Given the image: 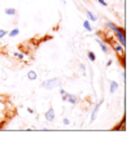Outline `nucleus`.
I'll list each match as a JSON object with an SVG mask.
<instances>
[{"label":"nucleus","instance_id":"obj_23","mask_svg":"<svg viewBox=\"0 0 135 152\" xmlns=\"http://www.w3.org/2000/svg\"><path fill=\"white\" fill-rule=\"evenodd\" d=\"M121 77H122L123 81H126V73H125V72H122V73H121Z\"/></svg>","mask_w":135,"mask_h":152},{"label":"nucleus","instance_id":"obj_3","mask_svg":"<svg viewBox=\"0 0 135 152\" xmlns=\"http://www.w3.org/2000/svg\"><path fill=\"white\" fill-rule=\"evenodd\" d=\"M61 98H62V102H66V103H69V104H72V105H75V104H78L79 103L78 96L75 94H70V92H68V91H66V94L62 95Z\"/></svg>","mask_w":135,"mask_h":152},{"label":"nucleus","instance_id":"obj_14","mask_svg":"<svg viewBox=\"0 0 135 152\" xmlns=\"http://www.w3.org/2000/svg\"><path fill=\"white\" fill-rule=\"evenodd\" d=\"M13 56H15L17 60H23L26 55H25V53H22V52H18V51H16V52H13Z\"/></svg>","mask_w":135,"mask_h":152},{"label":"nucleus","instance_id":"obj_21","mask_svg":"<svg viewBox=\"0 0 135 152\" xmlns=\"http://www.w3.org/2000/svg\"><path fill=\"white\" fill-rule=\"evenodd\" d=\"M27 112H29L30 115H34V113H35V110H34L33 108H30V107H29V108H27Z\"/></svg>","mask_w":135,"mask_h":152},{"label":"nucleus","instance_id":"obj_24","mask_svg":"<svg viewBox=\"0 0 135 152\" xmlns=\"http://www.w3.org/2000/svg\"><path fill=\"white\" fill-rule=\"evenodd\" d=\"M60 1L62 3V4H66V0H60Z\"/></svg>","mask_w":135,"mask_h":152},{"label":"nucleus","instance_id":"obj_20","mask_svg":"<svg viewBox=\"0 0 135 152\" xmlns=\"http://www.w3.org/2000/svg\"><path fill=\"white\" fill-rule=\"evenodd\" d=\"M112 64H113V60H112V58H109V60L108 61H107V68H109V66H112Z\"/></svg>","mask_w":135,"mask_h":152},{"label":"nucleus","instance_id":"obj_11","mask_svg":"<svg viewBox=\"0 0 135 152\" xmlns=\"http://www.w3.org/2000/svg\"><path fill=\"white\" fill-rule=\"evenodd\" d=\"M118 88H120V85L117 83L116 81H110L109 82V92H112L113 94V92H116Z\"/></svg>","mask_w":135,"mask_h":152},{"label":"nucleus","instance_id":"obj_18","mask_svg":"<svg viewBox=\"0 0 135 152\" xmlns=\"http://www.w3.org/2000/svg\"><path fill=\"white\" fill-rule=\"evenodd\" d=\"M96 1H98L100 5H103V7H107V5H108V3H107L105 0H96Z\"/></svg>","mask_w":135,"mask_h":152},{"label":"nucleus","instance_id":"obj_5","mask_svg":"<svg viewBox=\"0 0 135 152\" xmlns=\"http://www.w3.org/2000/svg\"><path fill=\"white\" fill-rule=\"evenodd\" d=\"M103 102H104V100L101 99V100H100V102L98 103V104H95V107H93V109H92V112H91V118H90V121H91V122H93V121L96 120V117H98V113H99V109H100V107H101Z\"/></svg>","mask_w":135,"mask_h":152},{"label":"nucleus","instance_id":"obj_19","mask_svg":"<svg viewBox=\"0 0 135 152\" xmlns=\"http://www.w3.org/2000/svg\"><path fill=\"white\" fill-rule=\"evenodd\" d=\"M79 69L82 70V73H83V74L86 73V65H85V64H79Z\"/></svg>","mask_w":135,"mask_h":152},{"label":"nucleus","instance_id":"obj_8","mask_svg":"<svg viewBox=\"0 0 135 152\" xmlns=\"http://www.w3.org/2000/svg\"><path fill=\"white\" fill-rule=\"evenodd\" d=\"M86 16H87L90 22H96L98 21V16H96L93 12H91V11H86Z\"/></svg>","mask_w":135,"mask_h":152},{"label":"nucleus","instance_id":"obj_16","mask_svg":"<svg viewBox=\"0 0 135 152\" xmlns=\"http://www.w3.org/2000/svg\"><path fill=\"white\" fill-rule=\"evenodd\" d=\"M7 35H8V30H5V29H0V39H4Z\"/></svg>","mask_w":135,"mask_h":152},{"label":"nucleus","instance_id":"obj_2","mask_svg":"<svg viewBox=\"0 0 135 152\" xmlns=\"http://www.w3.org/2000/svg\"><path fill=\"white\" fill-rule=\"evenodd\" d=\"M42 87L43 88H47V90H52V88H57L61 86V79L60 78H52V79H48V81H44L42 82Z\"/></svg>","mask_w":135,"mask_h":152},{"label":"nucleus","instance_id":"obj_7","mask_svg":"<svg viewBox=\"0 0 135 152\" xmlns=\"http://www.w3.org/2000/svg\"><path fill=\"white\" fill-rule=\"evenodd\" d=\"M113 50H114V52H116L117 55H121V56L123 57V53H125V47H122L120 43H114V44H113Z\"/></svg>","mask_w":135,"mask_h":152},{"label":"nucleus","instance_id":"obj_15","mask_svg":"<svg viewBox=\"0 0 135 152\" xmlns=\"http://www.w3.org/2000/svg\"><path fill=\"white\" fill-rule=\"evenodd\" d=\"M87 57H88V60L91 61V63H95L96 61V55L92 52V51H88L87 52Z\"/></svg>","mask_w":135,"mask_h":152},{"label":"nucleus","instance_id":"obj_4","mask_svg":"<svg viewBox=\"0 0 135 152\" xmlns=\"http://www.w3.org/2000/svg\"><path fill=\"white\" fill-rule=\"evenodd\" d=\"M95 42L99 44V47H100V50L103 51V53L109 55L110 50H109V44H108V43H105V42H104V40L100 39V38H98V39H95Z\"/></svg>","mask_w":135,"mask_h":152},{"label":"nucleus","instance_id":"obj_12","mask_svg":"<svg viewBox=\"0 0 135 152\" xmlns=\"http://www.w3.org/2000/svg\"><path fill=\"white\" fill-rule=\"evenodd\" d=\"M20 34V29L18 27H15V29H12L10 31H8V37L9 38H15V37H17Z\"/></svg>","mask_w":135,"mask_h":152},{"label":"nucleus","instance_id":"obj_1","mask_svg":"<svg viewBox=\"0 0 135 152\" xmlns=\"http://www.w3.org/2000/svg\"><path fill=\"white\" fill-rule=\"evenodd\" d=\"M105 25H107V27H108L110 31H112L114 35H116L117 40H118V43L121 44V46L126 47V34H125V29H123V27L117 26L116 23H113V22H110V21H108Z\"/></svg>","mask_w":135,"mask_h":152},{"label":"nucleus","instance_id":"obj_10","mask_svg":"<svg viewBox=\"0 0 135 152\" xmlns=\"http://www.w3.org/2000/svg\"><path fill=\"white\" fill-rule=\"evenodd\" d=\"M26 78L29 79V81H36V78H38L36 72L35 70H29L26 73Z\"/></svg>","mask_w":135,"mask_h":152},{"label":"nucleus","instance_id":"obj_17","mask_svg":"<svg viewBox=\"0 0 135 152\" xmlns=\"http://www.w3.org/2000/svg\"><path fill=\"white\" fill-rule=\"evenodd\" d=\"M62 125H65V126L70 125V120H69V118H66V117H65V118L62 120Z\"/></svg>","mask_w":135,"mask_h":152},{"label":"nucleus","instance_id":"obj_6","mask_svg":"<svg viewBox=\"0 0 135 152\" xmlns=\"http://www.w3.org/2000/svg\"><path fill=\"white\" fill-rule=\"evenodd\" d=\"M55 117H56V113H55V109L51 107V108L48 109L46 113H44V118H46L47 122H53Z\"/></svg>","mask_w":135,"mask_h":152},{"label":"nucleus","instance_id":"obj_13","mask_svg":"<svg viewBox=\"0 0 135 152\" xmlns=\"http://www.w3.org/2000/svg\"><path fill=\"white\" fill-rule=\"evenodd\" d=\"M5 15H7V16H10V17L16 16V15H17L16 8H7V9H5Z\"/></svg>","mask_w":135,"mask_h":152},{"label":"nucleus","instance_id":"obj_9","mask_svg":"<svg viewBox=\"0 0 135 152\" xmlns=\"http://www.w3.org/2000/svg\"><path fill=\"white\" fill-rule=\"evenodd\" d=\"M82 26H83V29L86 30L87 33H92V30H93V27L91 26V22L88 21V20H85V21L82 22Z\"/></svg>","mask_w":135,"mask_h":152},{"label":"nucleus","instance_id":"obj_22","mask_svg":"<svg viewBox=\"0 0 135 152\" xmlns=\"http://www.w3.org/2000/svg\"><path fill=\"white\" fill-rule=\"evenodd\" d=\"M66 94V90H64V88H60V95L62 96V95H65Z\"/></svg>","mask_w":135,"mask_h":152}]
</instances>
